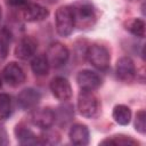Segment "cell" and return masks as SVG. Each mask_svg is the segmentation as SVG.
Returning <instances> with one entry per match:
<instances>
[{"label":"cell","mask_w":146,"mask_h":146,"mask_svg":"<svg viewBox=\"0 0 146 146\" xmlns=\"http://www.w3.org/2000/svg\"><path fill=\"white\" fill-rule=\"evenodd\" d=\"M11 111H13L11 98L9 97V95L1 92L0 94V121L8 119L11 114Z\"/></svg>","instance_id":"obj_22"},{"label":"cell","mask_w":146,"mask_h":146,"mask_svg":"<svg viewBox=\"0 0 146 146\" xmlns=\"http://www.w3.org/2000/svg\"><path fill=\"white\" fill-rule=\"evenodd\" d=\"M112 116L114 121L120 125H127L129 124L131 120V110L123 104H119L113 108Z\"/></svg>","instance_id":"obj_18"},{"label":"cell","mask_w":146,"mask_h":146,"mask_svg":"<svg viewBox=\"0 0 146 146\" xmlns=\"http://www.w3.org/2000/svg\"><path fill=\"white\" fill-rule=\"evenodd\" d=\"M10 38H11V34L6 27L0 29V64L6 59L8 55Z\"/></svg>","instance_id":"obj_21"},{"label":"cell","mask_w":146,"mask_h":146,"mask_svg":"<svg viewBox=\"0 0 146 146\" xmlns=\"http://www.w3.org/2000/svg\"><path fill=\"white\" fill-rule=\"evenodd\" d=\"M76 83L80 89L83 90H96L102 84L100 76L91 70H82L76 75Z\"/></svg>","instance_id":"obj_10"},{"label":"cell","mask_w":146,"mask_h":146,"mask_svg":"<svg viewBox=\"0 0 146 146\" xmlns=\"http://www.w3.org/2000/svg\"><path fill=\"white\" fill-rule=\"evenodd\" d=\"M50 90L52 95L62 102H66L72 97V87L67 79L63 76H56L51 80Z\"/></svg>","instance_id":"obj_11"},{"label":"cell","mask_w":146,"mask_h":146,"mask_svg":"<svg viewBox=\"0 0 146 146\" xmlns=\"http://www.w3.org/2000/svg\"><path fill=\"white\" fill-rule=\"evenodd\" d=\"M135 129L137 132L145 135L146 133V112L140 110L136 113L135 117Z\"/></svg>","instance_id":"obj_24"},{"label":"cell","mask_w":146,"mask_h":146,"mask_svg":"<svg viewBox=\"0 0 146 146\" xmlns=\"http://www.w3.org/2000/svg\"><path fill=\"white\" fill-rule=\"evenodd\" d=\"M41 100L40 91L33 88H25L17 95V105L21 110H33Z\"/></svg>","instance_id":"obj_9"},{"label":"cell","mask_w":146,"mask_h":146,"mask_svg":"<svg viewBox=\"0 0 146 146\" xmlns=\"http://www.w3.org/2000/svg\"><path fill=\"white\" fill-rule=\"evenodd\" d=\"M22 16L26 22H41L49 16V10L39 3H27L22 8Z\"/></svg>","instance_id":"obj_12"},{"label":"cell","mask_w":146,"mask_h":146,"mask_svg":"<svg viewBox=\"0 0 146 146\" xmlns=\"http://www.w3.org/2000/svg\"><path fill=\"white\" fill-rule=\"evenodd\" d=\"M50 65L47 60L46 55H38L31 60V70L38 76H44L48 74Z\"/></svg>","instance_id":"obj_16"},{"label":"cell","mask_w":146,"mask_h":146,"mask_svg":"<svg viewBox=\"0 0 146 146\" xmlns=\"http://www.w3.org/2000/svg\"><path fill=\"white\" fill-rule=\"evenodd\" d=\"M2 76H3V80L7 82V84L14 88L21 86L25 81L24 71L15 62H10L5 66L2 71Z\"/></svg>","instance_id":"obj_8"},{"label":"cell","mask_w":146,"mask_h":146,"mask_svg":"<svg viewBox=\"0 0 146 146\" xmlns=\"http://www.w3.org/2000/svg\"><path fill=\"white\" fill-rule=\"evenodd\" d=\"M115 73L119 80L124 83H130L136 78V66L130 57H121L115 65Z\"/></svg>","instance_id":"obj_6"},{"label":"cell","mask_w":146,"mask_h":146,"mask_svg":"<svg viewBox=\"0 0 146 146\" xmlns=\"http://www.w3.org/2000/svg\"><path fill=\"white\" fill-rule=\"evenodd\" d=\"M7 3L11 7H21L23 8L29 3V0H7Z\"/></svg>","instance_id":"obj_25"},{"label":"cell","mask_w":146,"mask_h":146,"mask_svg":"<svg viewBox=\"0 0 146 146\" xmlns=\"http://www.w3.org/2000/svg\"><path fill=\"white\" fill-rule=\"evenodd\" d=\"M125 29L135 36L138 38L145 36V22L141 18H136V17L130 18L129 21L125 22Z\"/></svg>","instance_id":"obj_19"},{"label":"cell","mask_w":146,"mask_h":146,"mask_svg":"<svg viewBox=\"0 0 146 146\" xmlns=\"http://www.w3.org/2000/svg\"><path fill=\"white\" fill-rule=\"evenodd\" d=\"M2 18V9H1V6H0V21Z\"/></svg>","instance_id":"obj_27"},{"label":"cell","mask_w":146,"mask_h":146,"mask_svg":"<svg viewBox=\"0 0 146 146\" xmlns=\"http://www.w3.org/2000/svg\"><path fill=\"white\" fill-rule=\"evenodd\" d=\"M1 87H2V81H1V78H0V89H1Z\"/></svg>","instance_id":"obj_28"},{"label":"cell","mask_w":146,"mask_h":146,"mask_svg":"<svg viewBox=\"0 0 146 146\" xmlns=\"http://www.w3.org/2000/svg\"><path fill=\"white\" fill-rule=\"evenodd\" d=\"M39 140H40V145H56L59 143L60 137L57 131L50 130L49 128L41 133V136L39 137Z\"/></svg>","instance_id":"obj_23"},{"label":"cell","mask_w":146,"mask_h":146,"mask_svg":"<svg viewBox=\"0 0 146 146\" xmlns=\"http://www.w3.org/2000/svg\"><path fill=\"white\" fill-rule=\"evenodd\" d=\"M31 122L40 129H49L55 123V112L49 107L33 108L31 113Z\"/></svg>","instance_id":"obj_7"},{"label":"cell","mask_w":146,"mask_h":146,"mask_svg":"<svg viewBox=\"0 0 146 146\" xmlns=\"http://www.w3.org/2000/svg\"><path fill=\"white\" fill-rule=\"evenodd\" d=\"M130 1H137V0H130Z\"/></svg>","instance_id":"obj_29"},{"label":"cell","mask_w":146,"mask_h":146,"mask_svg":"<svg viewBox=\"0 0 146 146\" xmlns=\"http://www.w3.org/2000/svg\"><path fill=\"white\" fill-rule=\"evenodd\" d=\"M47 60L50 65V67L59 68L64 66L70 57V51L66 46H64L60 42H52L49 44L47 52H46Z\"/></svg>","instance_id":"obj_5"},{"label":"cell","mask_w":146,"mask_h":146,"mask_svg":"<svg viewBox=\"0 0 146 146\" xmlns=\"http://www.w3.org/2000/svg\"><path fill=\"white\" fill-rule=\"evenodd\" d=\"M100 145H124V146H129V145H138V141L135 140L132 137L130 136H125V135H115L112 137H107L104 140H102L99 143Z\"/></svg>","instance_id":"obj_20"},{"label":"cell","mask_w":146,"mask_h":146,"mask_svg":"<svg viewBox=\"0 0 146 146\" xmlns=\"http://www.w3.org/2000/svg\"><path fill=\"white\" fill-rule=\"evenodd\" d=\"M76 106L79 110V113L88 119H94L98 116L100 112V103L97 96L91 90H83L78 95V102Z\"/></svg>","instance_id":"obj_2"},{"label":"cell","mask_w":146,"mask_h":146,"mask_svg":"<svg viewBox=\"0 0 146 146\" xmlns=\"http://www.w3.org/2000/svg\"><path fill=\"white\" fill-rule=\"evenodd\" d=\"M15 136L17 141L23 145V146H27V145H40V140L39 137L26 125L24 124H17L15 128Z\"/></svg>","instance_id":"obj_15"},{"label":"cell","mask_w":146,"mask_h":146,"mask_svg":"<svg viewBox=\"0 0 146 146\" xmlns=\"http://www.w3.org/2000/svg\"><path fill=\"white\" fill-rule=\"evenodd\" d=\"M70 7L74 18V26H78L80 29H89L95 24L96 13L90 1L81 0L74 2Z\"/></svg>","instance_id":"obj_1"},{"label":"cell","mask_w":146,"mask_h":146,"mask_svg":"<svg viewBox=\"0 0 146 146\" xmlns=\"http://www.w3.org/2000/svg\"><path fill=\"white\" fill-rule=\"evenodd\" d=\"M73 116L74 111L70 104H63L55 111V122H57L59 125H66L73 119Z\"/></svg>","instance_id":"obj_17"},{"label":"cell","mask_w":146,"mask_h":146,"mask_svg":"<svg viewBox=\"0 0 146 146\" xmlns=\"http://www.w3.org/2000/svg\"><path fill=\"white\" fill-rule=\"evenodd\" d=\"M86 56L89 60V63L100 70V71H106L110 67L111 63V55L107 48L100 44H91L86 52Z\"/></svg>","instance_id":"obj_4"},{"label":"cell","mask_w":146,"mask_h":146,"mask_svg":"<svg viewBox=\"0 0 146 146\" xmlns=\"http://www.w3.org/2000/svg\"><path fill=\"white\" fill-rule=\"evenodd\" d=\"M36 48L38 42L35 41V39H33L32 36H24L19 40L15 48V56L18 59L26 60L35 54Z\"/></svg>","instance_id":"obj_13"},{"label":"cell","mask_w":146,"mask_h":146,"mask_svg":"<svg viewBox=\"0 0 146 146\" xmlns=\"http://www.w3.org/2000/svg\"><path fill=\"white\" fill-rule=\"evenodd\" d=\"M56 31L60 36H68L74 29V18L70 6H62L55 14Z\"/></svg>","instance_id":"obj_3"},{"label":"cell","mask_w":146,"mask_h":146,"mask_svg":"<svg viewBox=\"0 0 146 146\" xmlns=\"http://www.w3.org/2000/svg\"><path fill=\"white\" fill-rule=\"evenodd\" d=\"M68 137H70V140L72 141V144L78 145V146H84L89 143V139H90L89 129L86 124L75 123L71 127Z\"/></svg>","instance_id":"obj_14"},{"label":"cell","mask_w":146,"mask_h":146,"mask_svg":"<svg viewBox=\"0 0 146 146\" xmlns=\"http://www.w3.org/2000/svg\"><path fill=\"white\" fill-rule=\"evenodd\" d=\"M8 144H9V140H8L7 131L2 125H0V145H8Z\"/></svg>","instance_id":"obj_26"}]
</instances>
